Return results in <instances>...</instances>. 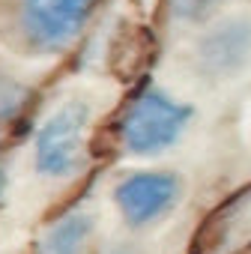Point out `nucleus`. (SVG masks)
<instances>
[{
    "mask_svg": "<svg viewBox=\"0 0 251 254\" xmlns=\"http://www.w3.org/2000/svg\"><path fill=\"white\" fill-rule=\"evenodd\" d=\"M194 117V108L174 99L162 87L147 84L120 117V141L123 150L132 156H159L171 150L188 123Z\"/></svg>",
    "mask_w": 251,
    "mask_h": 254,
    "instance_id": "obj_1",
    "label": "nucleus"
},
{
    "mask_svg": "<svg viewBox=\"0 0 251 254\" xmlns=\"http://www.w3.org/2000/svg\"><path fill=\"white\" fill-rule=\"evenodd\" d=\"M96 0H15L12 21L21 45L33 54H57L78 39Z\"/></svg>",
    "mask_w": 251,
    "mask_h": 254,
    "instance_id": "obj_2",
    "label": "nucleus"
},
{
    "mask_svg": "<svg viewBox=\"0 0 251 254\" xmlns=\"http://www.w3.org/2000/svg\"><path fill=\"white\" fill-rule=\"evenodd\" d=\"M90 126V105L84 99L63 102L36 135L33 162L36 171L48 180L72 177L84 162V135Z\"/></svg>",
    "mask_w": 251,
    "mask_h": 254,
    "instance_id": "obj_3",
    "label": "nucleus"
},
{
    "mask_svg": "<svg viewBox=\"0 0 251 254\" xmlns=\"http://www.w3.org/2000/svg\"><path fill=\"white\" fill-rule=\"evenodd\" d=\"M183 194V183L177 174L168 171H138L117 183L114 189V203L120 215L132 227H144L165 212L174 209V203Z\"/></svg>",
    "mask_w": 251,
    "mask_h": 254,
    "instance_id": "obj_4",
    "label": "nucleus"
},
{
    "mask_svg": "<svg viewBox=\"0 0 251 254\" xmlns=\"http://www.w3.org/2000/svg\"><path fill=\"white\" fill-rule=\"evenodd\" d=\"M197 66L212 78H233L251 66V21L233 18L206 30L197 42Z\"/></svg>",
    "mask_w": 251,
    "mask_h": 254,
    "instance_id": "obj_5",
    "label": "nucleus"
},
{
    "mask_svg": "<svg viewBox=\"0 0 251 254\" xmlns=\"http://www.w3.org/2000/svg\"><path fill=\"white\" fill-rule=\"evenodd\" d=\"M90 233H93V218L90 215H84V212L66 215L42 239V254H84V248L90 242Z\"/></svg>",
    "mask_w": 251,
    "mask_h": 254,
    "instance_id": "obj_6",
    "label": "nucleus"
},
{
    "mask_svg": "<svg viewBox=\"0 0 251 254\" xmlns=\"http://www.w3.org/2000/svg\"><path fill=\"white\" fill-rule=\"evenodd\" d=\"M30 90L24 81H18L12 72H6L3 66H0V126L9 123L27 102Z\"/></svg>",
    "mask_w": 251,
    "mask_h": 254,
    "instance_id": "obj_7",
    "label": "nucleus"
},
{
    "mask_svg": "<svg viewBox=\"0 0 251 254\" xmlns=\"http://www.w3.org/2000/svg\"><path fill=\"white\" fill-rule=\"evenodd\" d=\"M224 0H174V12L186 21H200L209 12H215Z\"/></svg>",
    "mask_w": 251,
    "mask_h": 254,
    "instance_id": "obj_8",
    "label": "nucleus"
},
{
    "mask_svg": "<svg viewBox=\"0 0 251 254\" xmlns=\"http://www.w3.org/2000/svg\"><path fill=\"white\" fill-rule=\"evenodd\" d=\"M3 189H6V177H3V171H0V197H3Z\"/></svg>",
    "mask_w": 251,
    "mask_h": 254,
    "instance_id": "obj_9",
    "label": "nucleus"
}]
</instances>
